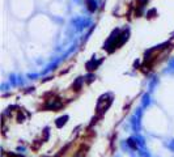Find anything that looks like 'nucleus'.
I'll list each match as a JSON object with an SVG mask.
<instances>
[]
</instances>
